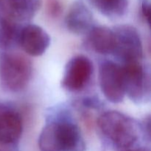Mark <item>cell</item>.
<instances>
[{
    "label": "cell",
    "mask_w": 151,
    "mask_h": 151,
    "mask_svg": "<svg viewBox=\"0 0 151 151\" xmlns=\"http://www.w3.org/2000/svg\"><path fill=\"white\" fill-rule=\"evenodd\" d=\"M122 67L125 94L136 103L150 99V74L141 61L125 63Z\"/></svg>",
    "instance_id": "obj_4"
},
{
    "label": "cell",
    "mask_w": 151,
    "mask_h": 151,
    "mask_svg": "<svg viewBox=\"0 0 151 151\" xmlns=\"http://www.w3.org/2000/svg\"><path fill=\"white\" fill-rule=\"evenodd\" d=\"M93 63L88 58L76 55L69 60L65 67L62 79V86L69 91L83 89L91 80Z\"/></svg>",
    "instance_id": "obj_7"
},
{
    "label": "cell",
    "mask_w": 151,
    "mask_h": 151,
    "mask_svg": "<svg viewBox=\"0 0 151 151\" xmlns=\"http://www.w3.org/2000/svg\"><path fill=\"white\" fill-rule=\"evenodd\" d=\"M22 28L18 23L9 18H0V47L9 49L19 44Z\"/></svg>",
    "instance_id": "obj_13"
},
{
    "label": "cell",
    "mask_w": 151,
    "mask_h": 151,
    "mask_svg": "<svg viewBox=\"0 0 151 151\" xmlns=\"http://www.w3.org/2000/svg\"><path fill=\"white\" fill-rule=\"evenodd\" d=\"M143 127H144V129L145 130V132H147V136L150 137V116H147L145 119H144V122H143Z\"/></svg>",
    "instance_id": "obj_17"
},
{
    "label": "cell",
    "mask_w": 151,
    "mask_h": 151,
    "mask_svg": "<svg viewBox=\"0 0 151 151\" xmlns=\"http://www.w3.org/2000/svg\"><path fill=\"white\" fill-rule=\"evenodd\" d=\"M40 151H84L85 142L75 124L54 121L43 128L38 137Z\"/></svg>",
    "instance_id": "obj_1"
},
{
    "label": "cell",
    "mask_w": 151,
    "mask_h": 151,
    "mask_svg": "<svg viewBox=\"0 0 151 151\" xmlns=\"http://www.w3.org/2000/svg\"><path fill=\"white\" fill-rule=\"evenodd\" d=\"M19 44L29 55L40 56L50 46V37L41 27L28 24L22 28Z\"/></svg>",
    "instance_id": "obj_8"
},
{
    "label": "cell",
    "mask_w": 151,
    "mask_h": 151,
    "mask_svg": "<svg viewBox=\"0 0 151 151\" xmlns=\"http://www.w3.org/2000/svg\"><path fill=\"white\" fill-rule=\"evenodd\" d=\"M115 47L113 54L125 63L141 61L142 44L138 30L131 25H119L113 29Z\"/></svg>",
    "instance_id": "obj_5"
},
{
    "label": "cell",
    "mask_w": 151,
    "mask_h": 151,
    "mask_svg": "<svg viewBox=\"0 0 151 151\" xmlns=\"http://www.w3.org/2000/svg\"><path fill=\"white\" fill-rule=\"evenodd\" d=\"M103 15L109 18L122 16L127 11L128 0H89Z\"/></svg>",
    "instance_id": "obj_14"
},
{
    "label": "cell",
    "mask_w": 151,
    "mask_h": 151,
    "mask_svg": "<svg viewBox=\"0 0 151 151\" xmlns=\"http://www.w3.org/2000/svg\"><path fill=\"white\" fill-rule=\"evenodd\" d=\"M23 123L20 114L12 110H0V144L13 145L20 139Z\"/></svg>",
    "instance_id": "obj_11"
},
{
    "label": "cell",
    "mask_w": 151,
    "mask_h": 151,
    "mask_svg": "<svg viewBox=\"0 0 151 151\" xmlns=\"http://www.w3.org/2000/svg\"><path fill=\"white\" fill-rule=\"evenodd\" d=\"M99 83L102 92L113 103H120L125 95L122 67L112 61H105L99 71Z\"/></svg>",
    "instance_id": "obj_6"
},
{
    "label": "cell",
    "mask_w": 151,
    "mask_h": 151,
    "mask_svg": "<svg viewBox=\"0 0 151 151\" xmlns=\"http://www.w3.org/2000/svg\"><path fill=\"white\" fill-rule=\"evenodd\" d=\"M97 125L103 135L120 148L131 147L138 139L139 125L135 120L116 111L103 114Z\"/></svg>",
    "instance_id": "obj_2"
},
{
    "label": "cell",
    "mask_w": 151,
    "mask_h": 151,
    "mask_svg": "<svg viewBox=\"0 0 151 151\" xmlns=\"http://www.w3.org/2000/svg\"><path fill=\"white\" fill-rule=\"evenodd\" d=\"M32 74V63L23 55L10 52L0 56V81L8 91L19 92L24 89Z\"/></svg>",
    "instance_id": "obj_3"
},
{
    "label": "cell",
    "mask_w": 151,
    "mask_h": 151,
    "mask_svg": "<svg viewBox=\"0 0 151 151\" xmlns=\"http://www.w3.org/2000/svg\"><path fill=\"white\" fill-rule=\"evenodd\" d=\"M125 151H147V150H143V149H136V150H128Z\"/></svg>",
    "instance_id": "obj_18"
},
{
    "label": "cell",
    "mask_w": 151,
    "mask_h": 151,
    "mask_svg": "<svg viewBox=\"0 0 151 151\" xmlns=\"http://www.w3.org/2000/svg\"><path fill=\"white\" fill-rule=\"evenodd\" d=\"M41 5L42 0H0L4 16L16 22L30 20Z\"/></svg>",
    "instance_id": "obj_9"
},
{
    "label": "cell",
    "mask_w": 151,
    "mask_h": 151,
    "mask_svg": "<svg viewBox=\"0 0 151 151\" xmlns=\"http://www.w3.org/2000/svg\"><path fill=\"white\" fill-rule=\"evenodd\" d=\"M88 41L97 53L108 55L114 52L115 35L113 29L104 26L94 27L88 32Z\"/></svg>",
    "instance_id": "obj_12"
},
{
    "label": "cell",
    "mask_w": 151,
    "mask_h": 151,
    "mask_svg": "<svg viewBox=\"0 0 151 151\" xmlns=\"http://www.w3.org/2000/svg\"><path fill=\"white\" fill-rule=\"evenodd\" d=\"M93 16L91 11L82 1H75L69 8L65 24L72 33L82 35L92 28Z\"/></svg>",
    "instance_id": "obj_10"
},
{
    "label": "cell",
    "mask_w": 151,
    "mask_h": 151,
    "mask_svg": "<svg viewBox=\"0 0 151 151\" xmlns=\"http://www.w3.org/2000/svg\"><path fill=\"white\" fill-rule=\"evenodd\" d=\"M142 14L148 24H150V6L149 3L144 1L142 4Z\"/></svg>",
    "instance_id": "obj_16"
},
{
    "label": "cell",
    "mask_w": 151,
    "mask_h": 151,
    "mask_svg": "<svg viewBox=\"0 0 151 151\" xmlns=\"http://www.w3.org/2000/svg\"><path fill=\"white\" fill-rule=\"evenodd\" d=\"M63 11V7L59 0H47L46 1V12L52 19L58 18Z\"/></svg>",
    "instance_id": "obj_15"
},
{
    "label": "cell",
    "mask_w": 151,
    "mask_h": 151,
    "mask_svg": "<svg viewBox=\"0 0 151 151\" xmlns=\"http://www.w3.org/2000/svg\"><path fill=\"white\" fill-rule=\"evenodd\" d=\"M0 151H4V150H1V149H0Z\"/></svg>",
    "instance_id": "obj_19"
}]
</instances>
